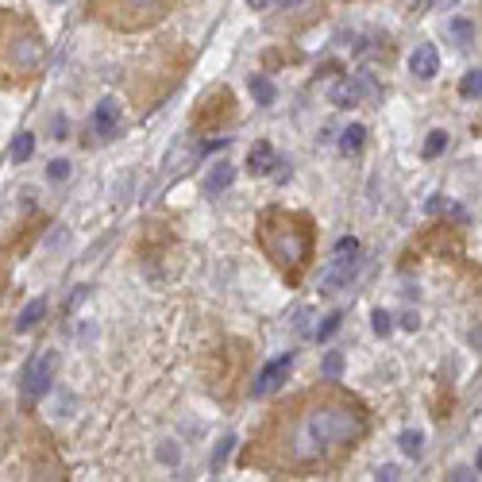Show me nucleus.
Returning <instances> with one entry per match:
<instances>
[{
	"instance_id": "18",
	"label": "nucleus",
	"mask_w": 482,
	"mask_h": 482,
	"mask_svg": "<svg viewBox=\"0 0 482 482\" xmlns=\"http://www.w3.org/2000/svg\"><path fill=\"white\" fill-rule=\"evenodd\" d=\"M321 374L324 378H340V374H344V351H328L324 363H321Z\"/></svg>"
},
{
	"instance_id": "26",
	"label": "nucleus",
	"mask_w": 482,
	"mask_h": 482,
	"mask_svg": "<svg viewBox=\"0 0 482 482\" xmlns=\"http://www.w3.org/2000/svg\"><path fill=\"white\" fill-rule=\"evenodd\" d=\"M178 455H182V452H178V444H162V447H159V459L170 463V467L178 463Z\"/></svg>"
},
{
	"instance_id": "30",
	"label": "nucleus",
	"mask_w": 482,
	"mask_h": 482,
	"mask_svg": "<svg viewBox=\"0 0 482 482\" xmlns=\"http://www.w3.org/2000/svg\"><path fill=\"white\" fill-rule=\"evenodd\" d=\"M424 209H428V212H432V216H436V212H440V209H444V201H440V197H432V201H428V205H424Z\"/></svg>"
},
{
	"instance_id": "3",
	"label": "nucleus",
	"mask_w": 482,
	"mask_h": 482,
	"mask_svg": "<svg viewBox=\"0 0 482 482\" xmlns=\"http://www.w3.org/2000/svg\"><path fill=\"white\" fill-rule=\"evenodd\" d=\"M263 247L278 266H301L309 259V232L297 224V220L285 216V212H266Z\"/></svg>"
},
{
	"instance_id": "16",
	"label": "nucleus",
	"mask_w": 482,
	"mask_h": 482,
	"mask_svg": "<svg viewBox=\"0 0 482 482\" xmlns=\"http://www.w3.org/2000/svg\"><path fill=\"white\" fill-rule=\"evenodd\" d=\"M459 93L467 97V101H478V97H482V70H467V73H463Z\"/></svg>"
},
{
	"instance_id": "2",
	"label": "nucleus",
	"mask_w": 482,
	"mask_h": 482,
	"mask_svg": "<svg viewBox=\"0 0 482 482\" xmlns=\"http://www.w3.org/2000/svg\"><path fill=\"white\" fill-rule=\"evenodd\" d=\"M47 54V43L35 27L23 20H0V70L8 73H35Z\"/></svg>"
},
{
	"instance_id": "13",
	"label": "nucleus",
	"mask_w": 482,
	"mask_h": 482,
	"mask_svg": "<svg viewBox=\"0 0 482 482\" xmlns=\"http://www.w3.org/2000/svg\"><path fill=\"white\" fill-rule=\"evenodd\" d=\"M363 139H366V128L363 124H351L344 135H340V151L344 154H355L359 147H363Z\"/></svg>"
},
{
	"instance_id": "33",
	"label": "nucleus",
	"mask_w": 482,
	"mask_h": 482,
	"mask_svg": "<svg viewBox=\"0 0 482 482\" xmlns=\"http://www.w3.org/2000/svg\"><path fill=\"white\" fill-rule=\"evenodd\" d=\"M54 4H62V0H54Z\"/></svg>"
},
{
	"instance_id": "8",
	"label": "nucleus",
	"mask_w": 482,
	"mask_h": 482,
	"mask_svg": "<svg viewBox=\"0 0 482 482\" xmlns=\"http://www.w3.org/2000/svg\"><path fill=\"white\" fill-rule=\"evenodd\" d=\"M116 128H120V104L109 97V101H101L93 112V135L109 139V135H116Z\"/></svg>"
},
{
	"instance_id": "23",
	"label": "nucleus",
	"mask_w": 482,
	"mask_h": 482,
	"mask_svg": "<svg viewBox=\"0 0 482 482\" xmlns=\"http://www.w3.org/2000/svg\"><path fill=\"white\" fill-rule=\"evenodd\" d=\"M371 324H374V332H378V336H390V332H394V316H390L386 309H374Z\"/></svg>"
},
{
	"instance_id": "5",
	"label": "nucleus",
	"mask_w": 482,
	"mask_h": 482,
	"mask_svg": "<svg viewBox=\"0 0 482 482\" xmlns=\"http://www.w3.org/2000/svg\"><path fill=\"white\" fill-rule=\"evenodd\" d=\"M54 371H58V355H54V351H43V355L27 359V366H23V374H20L23 394L43 397L47 390H51V382H54Z\"/></svg>"
},
{
	"instance_id": "21",
	"label": "nucleus",
	"mask_w": 482,
	"mask_h": 482,
	"mask_svg": "<svg viewBox=\"0 0 482 482\" xmlns=\"http://www.w3.org/2000/svg\"><path fill=\"white\" fill-rule=\"evenodd\" d=\"M232 447H235V436H224V440H220V444H216V452H212V471H220V467H224V459L232 455Z\"/></svg>"
},
{
	"instance_id": "20",
	"label": "nucleus",
	"mask_w": 482,
	"mask_h": 482,
	"mask_svg": "<svg viewBox=\"0 0 482 482\" xmlns=\"http://www.w3.org/2000/svg\"><path fill=\"white\" fill-rule=\"evenodd\" d=\"M444 147H447V132H428V139H424V159H436Z\"/></svg>"
},
{
	"instance_id": "11",
	"label": "nucleus",
	"mask_w": 482,
	"mask_h": 482,
	"mask_svg": "<svg viewBox=\"0 0 482 482\" xmlns=\"http://www.w3.org/2000/svg\"><path fill=\"white\" fill-rule=\"evenodd\" d=\"M43 313H47V301H43V297L27 301V305H23V313L16 316V332H31L39 321H43Z\"/></svg>"
},
{
	"instance_id": "17",
	"label": "nucleus",
	"mask_w": 482,
	"mask_h": 482,
	"mask_svg": "<svg viewBox=\"0 0 482 482\" xmlns=\"http://www.w3.org/2000/svg\"><path fill=\"white\" fill-rule=\"evenodd\" d=\"M340 324H344V313H328V316H324V324L313 332V336H316V344H324V340H332V336H336V332H340Z\"/></svg>"
},
{
	"instance_id": "24",
	"label": "nucleus",
	"mask_w": 482,
	"mask_h": 482,
	"mask_svg": "<svg viewBox=\"0 0 482 482\" xmlns=\"http://www.w3.org/2000/svg\"><path fill=\"white\" fill-rule=\"evenodd\" d=\"M452 31H455L459 43H471V39H475V23L471 20H452Z\"/></svg>"
},
{
	"instance_id": "15",
	"label": "nucleus",
	"mask_w": 482,
	"mask_h": 482,
	"mask_svg": "<svg viewBox=\"0 0 482 482\" xmlns=\"http://www.w3.org/2000/svg\"><path fill=\"white\" fill-rule=\"evenodd\" d=\"M31 151H35V135L31 132H20L12 139V162H27Z\"/></svg>"
},
{
	"instance_id": "10",
	"label": "nucleus",
	"mask_w": 482,
	"mask_h": 482,
	"mask_svg": "<svg viewBox=\"0 0 482 482\" xmlns=\"http://www.w3.org/2000/svg\"><path fill=\"white\" fill-rule=\"evenodd\" d=\"M247 166H251V174H271V170L278 166V162H274V147L271 143H255V147H251V154H247Z\"/></svg>"
},
{
	"instance_id": "19",
	"label": "nucleus",
	"mask_w": 482,
	"mask_h": 482,
	"mask_svg": "<svg viewBox=\"0 0 482 482\" xmlns=\"http://www.w3.org/2000/svg\"><path fill=\"white\" fill-rule=\"evenodd\" d=\"M397 444H402L405 455H413V459H416V455H421V447H424V436H421L416 428H409V432H402V436H397Z\"/></svg>"
},
{
	"instance_id": "32",
	"label": "nucleus",
	"mask_w": 482,
	"mask_h": 482,
	"mask_svg": "<svg viewBox=\"0 0 482 482\" xmlns=\"http://www.w3.org/2000/svg\"><path fill=\"white\" fill-rule=\"evenodd\" d=\"M421 4H432V0H421Z\"/></svg>"
},
{
	"instance_id": "25",
	"label": "nucleus",
	"mask_w": 482,
	"mask_h": 482,
	"mask_svg": "<svg viewBox=\"0 0 482 482\" xmlns=\"http://www.w3.org/2000/svg\"><path fill=\"white\" fill-rule=\"evenodd\" d=\"M47 174H51V182H66V178H70V162L66 159H54Z\"/></svg>"
},
{
	"instance_id": "4",
	"label": "nucleus",
	"mask_w": 482,
	"mask_h": 482,
	"mask_svg": "<svg viewBox=\"0 0 482 482\" xmlns=\"http://www.w3.org/2000/svg\"><path fill=\"white\" fill-rule=\"evenodd\" d=\"M355 259H359V240H355V235L336 240V259H332V266L321 278L324 293H336L344 282H351V274H355Z\"/></svg>"
},
{
	"instance_id": "14",
	"label": "nucleus",
	"mask_w": 482,
	"mask_h": 482,
	"mask_svg": "<svg viewBox=\"0 0 482 482\" xmlns=\"http://www.w3.org/2000/svg\"><path fill=\"white\" fill-rule=\"evenodd\" d=\"M251 97H255L259 104H274V81L271 78H263V73H259V78H251Z\"/></svg>"
},
{
	"instance_id": "6",
	"label": "nucleus",
	"mask_w": 482,
	"mask_h": 482,
	"mask_svg": "<svg viewBox=\"0 0 482 482\" xmlns=\"http://www.w3.org/2000/svg\"><path fill=\"white\" fill-rule=\"evenodd\" d=\"M290 366H293V355H278L274 363H266L263 371H259V378H255V386H251V394H255V397L274 394V390L282 386L285 378H290Z\"/></svg>"
},
{
	"instance_id": "12",
	"label": "nucleus",
	"mask_w": 482,
	"mask_h": 482,
	"mask_svg": "<svg viewBox=\"0 0 482 482\" xmlns=\"http://www.w3.org/2000/svg\"><path fill=\"white\" fill-rule=\"evenodd\" d=\"M166 8V0H124V12H132L135 20H154Z\"/></svg>"
},
{
	"instance_id": "29",
	"label": "nucleus",
	"mask_w": 482,
	"mask_h": 482,
	"mask_svg": "<svg viewBox=\"0 0 482 482\" xmlns=\"http://www.w3.org/2000/svg\"><path fill=\"white\" fill-rule=\"evenodd\" d=\"M455 482H467V478H475V471H467V467H459V471H455V475H452Z\"/></svg>"
},
{
	"instance_id": "27",
	"label": "nucleus",
	"mask_w": 482,
	"mask_h": 482,
	"mask_svg": "<svg viewBox=\"0 0 482 482\" xmlns=\"http://www.w3.org/2000/svg\"><path fill=\"white\" fill-rule=\"evenodd\" d=\"M416 324H421V321H416V313H413V309H409V313H402V328L416 332Z\"/></svg>"
},
{
	"instance_id": "9",
	"label": "nucleus",
	"mask_w": 482,
	"mask_h": 482,
	"mask_svg": "<svg viewBox=\"0 0 482 482\" xmlns=\"http://www.w3.org/2000/svg\"><path fill=\"white\" fill-rule=\"evenodd\" d=\"M232 182H235V166L232 162H216L205 174V193H224Z\"/></svg>"
},
{
	"instance_id": "31",
	"label": "nucleus",
	"mask_w": 482,
	"mask_h": 482,
	"mask_svg": "<svg viewBox=\"0 0 482 482\" xmlns=\"http://www.w3.org/2000/svg\"><path fill=\"white\" fill-rule=\"evenodd\" d=\"M247 4H251V8H255V12H263V8H266V4H271V0H247Z\"/></svg>"
},
{
	"instance_id": "7",
	"label": "nucleus",
	"mask_w": 482,
	"mask_h": 482,
	"mask_svg": "<svg viewBox=\"0 0 482 482\" xmlns=\"http://www.w3.org/2000/svg\"><path fill=\"white\" fill-rule=\"evenodd\" d=\"M409 70H413L421 81L436 78V73H440V54H436V47H432V43H421V47H416V51L409 54Z\"/></svg>"
},
{
	"instance_id": "22",
	"label": "nucleus",
	"mask_w": 482,
	"mask_h": 482,
	"mask_svg": "<svg viewBox=\"0 0 482 482\" xmlns=\"http://www.w3.org/2000/svg\"><path fill=\"white\" fill-rule=\"evenodd\" d=\"M332 101H336L340 109H351V104L359 101V97H355V89H351V81H344V85H336V89H332Z\"/></svg>"
},
{
	"instance_id": "1",
	"label": "nucleus",
	"mask_w": 482,
	"mask_h": 482,
	"mask_svg": "<svg viewBox=\"0 0 482 482\" xmlns=\"http://www.w3.org/2000/svg\"><path fill=\"white\" fill-rule=\"evenodd\" d=\"M366 432V421L359 409L351 405H316L293 424L290 432V459L293 463H313V459H324L332 455L336 447L351 444Z\"/></svg>"
},
{
	"instance_id": "28",
	"label": "nucleus",
	"mask_w": 482,
	"mask_h": 482,
	"mask_svg": "<svg viewBox=\"0 0 482 482\" xmlns=\"http://www.w3.org/2000/svg\"><path fill=\"white\" fill-rule=\"evenodd\" d=\"M374 478H382V482H394V478H397V467H382Z\"/></svg>"
}]
</instances>
